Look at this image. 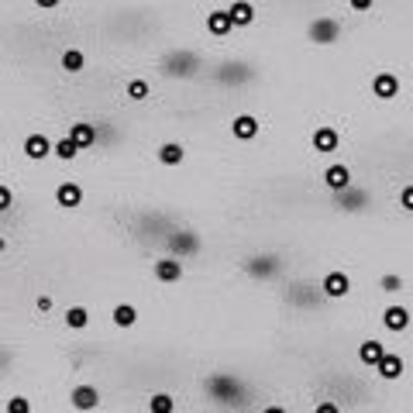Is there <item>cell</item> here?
Instances as JSON below:
<instances>
[{"label":"cell","mask_w":413,"mask_h":413,"mask_svg":"<svg viewBox=\"0 0 413 413\" xmlns=\"http://www.w3.org/2000/svg\"><path fill=\"white\" fill-rule=\"evenodd\" d=\"M203 389H207V396H210L214 403H220V407H241V403H245V386L228 372H214L203 382Z\"/></svg>","instance_id":"1"},{"label":"cell","mask_w":413,"mask_h":413,"mask_svg":"<svg viewBox=\"0 0 413 413\" xmlns=\"http://www.w3.org/2000/svg\"><path fill=\"white\" fill-rule=\"evenodd\" d=\"M69 407L79 413H90L100 407V389L97 386H90V382H79V386H73L69 389Z\"/></svg>","instance_id":"2"},{"label":"cell","mask_w":413,"mask_h":413,"mask_svg":"<svg viewBox=\"0 0 413 413\" xmlns=\"http://www.w3.org/2000/svg\"><path fill=\"white\" fill-rule=\"evenodd\" d=\"M310 41H317V45H335L337 39H341V21L337 18H317L310 21Z\"/></svg>","instance_id":"3"},{"label":"cell","mask_w":413,"mask_h":413,"mask_svg":"<svg viewBox=\"0 0 413 413\" xmlns=\"http://www.w3.org/2000/svg\"><path fill=\"white\" fill-rule=\"evenodd\" d=\"M324 186H327L331 193H348V190H352V169H348L345 162H331V165L324 169Z\"/></svg>","instance_id":"4"},{"label":"cell","mask_w":413,"mask_h":413,"mask_svg":"<svg viewBox=\"0 0 413 413\" xmlns=\"http://www.w3.org/2000/svg\"><path fill=\"white\" fill-rule=\"evenodd\" d=\"M320 290H324V296H327V300H345V296L352 293V279H348V272L335 269V272L324 275Z\"/></svg>","instance_id":"5"},{"label":"cell","mask_w":413,"mask_h":413,"mask_svg":"<svg viewBox=\"0 0 413 413\" xmlns=\"http://www.w3.org/2000/svg\"><path fill=\"white\" fill-rule=\"evenodd\" d=\"M152 272H155V279L162 282V286H173V282L183 279V258H176V255L158 258L155 265H152Z\"/></svg>","instance_id":"6"},{"label":"cell","mask_w":413,"mask_h":413,"mask_svg":"<svg viewBox=\"0 0 413 413\" xmlns=\"http://www.w3.org/2000/svg\"><path fill=\"white\" fill-rule=\"evenodd\" d=\"M410 310L403 307V303H389L386 310H382V327L386 331H393V335H403L407 327H410Z\"/></svg>","instance_id":"7"},{"label":"cell","mask_w":413,"mask_h":413,"mask_svg":"<svg viewBox=\"0 0 413 413\" xmlns=\"http://www.w3.org/2000/svg\"><path fill=\"white\" fill-rule=\"evenodd\" d=\"M372 97L396 100V97H399V76H396V73H389V69L375 73V76H372Z\"/></svg>","instance_id":"8"},{"label":"cell","mask_w":413,"mask_h":413,"mask_svg":"<svg viewBox=\"0 0 413 413\" xmlns=\"http://www.w3.org/2000/svg\"><path fill=\"white\" fill-rule=\"evenodd\" d=\"M79 203H83V186L79 183H59L56 186V207H62V210H76Z\"/></svg>","instance_id":"9"},{"label":"cell","mask_w":413,"mask_h":413,"mask_svg":"<svg viewBox=\"0 0 413 413\" xmlns=\"http://www.w3.org/2000/svg\"><path fill=\"white\" fill-rule=\"evenodd\" d=\"M258 131H262V124H258L255 114H238V118L231 121V135H235L238 141H255Z\"/></svg>","instance_id":"10"},{"label":"cell","mask_w":413,"mask_h":413,"mask_svg":"<svg viewBox=\"0 0 413 413\" xmlns=\"http://www.w3.org/2000/svg\"><path fill=\"white\" fill-rule=\"evenodd\" d=\"M52 145H56L52 138H45V135H28L21 148H24V155L31 158V162H41V158L52 155Z\"/></svg>","instance_id":"11"},{"label":"cell","mask_w":413,"mask_h":413,"mask_svg":"<svg viewBox=\"0 0 413 413\" xmlns=\"http://www.w3.org/2000/svg\"><path fill=\"white\" fill-rule=\"evenodd\" d=\"M386 352H389V348H386L382 341L369 337V341H362V345H358V362H362V365H369V369H375V365L386 358Z\"/></svg>","instance_id":"12"},{"label":"cell","mask_w":413,"mask_h":413,"mask_svg":"<svg viewBox=\"0 0 413 413\" xmlns=\"http://www.w3.org/2000/svg\"><path fill=\"white\" fill-rule=\"evenodd\" d=\"M403 369H407V365H403V355H396V352H386V358L375 365V372H379L382 382H396V379L403 375Z\"/></svg>","instance_id":"13"},{"label":"cell","mask_w":413,"mask_h":413,"mask_svg":"<svg viewBox=\"0 0 413 413\" xmlns=\"http://www.w3.org/2000/svg\"><path fill=\"white\" fill-rule=\"evenodd\" d=\"M207 31H210L214 39H228V35L235 31V24L228 18V7H217V11L207 14Z\"/></svg>","instance_id":"14"},{"label":"cell","mask_w":413,"mask_h":413,"mask_svg":"<svg viewBox=\"0 0 413 413\" xmlns=\"http://www.w3.org/2000/svg\"><path fill=\"white\" fill-rule=\"evenodd\" d=\"M69 141L76 145L79 152H83V148H93V145H97V128H93V124H86V121L69 124Z\"/></svg>","instance_id":"15"},{"label":"cell","mask_w":413,"mask_h":413,"mask_svg":"<svg viewBox=\"0 0 413 413\" xmlns=\"http://www.w3.org/2000/svg\"><path fill=\"white\" fill-rule=\"evenodd\" d=\"M337 145H341L337 128H331V124H320V128L314 131V148H317V152H337Z\"/></svg>","instance_id":"16"},{"label":"cell","mask_w":413,"mask_h":413,"mask_svg":"<svg viewBox=\"0 0 413 413\" xmlns=\"http://www.w3.org/2000/svg\"><path fill=\"white\" fill-rule=\"evenodd\" d=\"M228 18L235 28H248L252 21H255V4H248V0H235L231 7H228Z\"/></svg>","instance_id":"17"},{"label":"cell","mask_w":413,"mask_h":413,"mask_svg":"<svg viewBox=\"0 0 413 413\" xmlns=\"http://www.w3.org/2000/svg\"><path fill=\"white\" fill-rule=\"evenodd\" d=\"M155 158L162 162V165H179V162L186 158V148H183L179 141H162V145H158V152H155Z\"/></svg>","instance_id":"18"},{"label":"cell","mask_w":413,"mask_h":413,"mask_svg":"<svg viewBox=\"0 0 413 413\" xmlns=\"http://www.w3.org/2000/svg\"><path fill=\"white\" fill-rule=\"evenodd\" d=\"M111 320L118 324V327H135L138 324V310L131 303H118L114 310H111Z\"/></svg>","instance_id":"19"},{"label":"cell","mask_w":413,"mask_h":413,"mask_svg":"<svg viewBox=\"0 0 413 413\" xmlns=\"http://www.w3.org/2000/svg\"><path fill=\"white\" fill-rule=\"evenodd\" d=\"M245 269H248L252 275H272L275 269H279V262H275L272 255H262V258H248Z\"/></svg>","instance_id":"20"},{"label":"cell","mask_w":413,"mask_h":413,"mask_svg":"<svg viewBox=\"0 0 413 413\" xmlns=\"http://www.w3.org/2000/svg\"><path fill=\"white\" fill-rule=\"evenodd\" d=\"M62 320H66V327H69V331H83V327L90 324V310H86V307H69Z\"/></svg>","instance_id":"21"},{"label":"cell","mask_w":413,"mask_h":413,"mask_svg":"<svg viewBox=\"0 0 413 413\" xmlns=\"http://www.w3.org/2000/svg\"><path fill=\"white\" fill-rule=\"evenodd\" d=\"M148 413H176V399H173V393H152V399H148Z\"/></svg>","instance_id":"22"},{"label":"cell","mask_w":413,"mask_h":413,"mask_svg":"<svg viewBox=\"0 0 413 413\" xmlns=\"http://www.w3.org/2000/svg\"><path fill=\"white\" fill-rule=\"evenodd\" d=\"M66 73H83V66H86V56L79 52V49H66L62 52V62H59Z\"/></svg>","instance_id":"23"},{"label":"cell","mask_w":413,"mask_h":413,"mask_svg":"<svg viewBox=\"0 0 413 413\" xmlns=\"http://www.w3.org/2000/svg\"><path fill=\"white\" fill-rule=\"evenodd\" d=\"M124 93H128V100H135V103H141V100L152 97V86H148V79H131L128 86H124Z\"/></svg>","instance_id":"24"},{"label":"cell","mask_w":413,"mask_h":413,"mask_svg":"<svg viewBox=\"0 0 413 413\" xmlns=\"http://www.w3.org/2000/svg\"><path fill=\"white\" fill-rule=\"evenodd\" d=\"M52 155L62 158V162H73V158L79 155V148L73 145V141H69V135H66V138H59V141L52 145Z\"/></svg>","instance_id":"25"},{"label":"cell","mask_w":413,"mask_h":413,"mask_svg":"<svg viewBox=\"0 0 413 413\" xmlns=\"http://www.w3.org/2000/svg\"><path fill=\"white\" fill-rule=\"evenodd\" d=\"M197 248H200V241L190 235V231H186V235H176V238H173V252H179V255H183V252H197Z\"/></svg>","instance_id":"26"},{"label":"cell","mask_w":413,"mask_h":413,"mask_svg":"<svg viewBox=\"0 0 413 413\" xmlns=\"http://www.w3.org/2000/svg\"><path fill=\"white\" fill-rule=\"evenodd\" d=\"M4 413H31V399L28 396H11L4 403Z\"/></svg>","instance_id":"27"},{"label":"cell","mask_w":413,"mask_h":413,"mask_svg":"<svg viewBox=\"0 0 413 413\" xmlns=\"http://www.w3.org/2000/svg\"><path fill=\"white\" fill-rule=\"evenodd\" d=\"M379 290H382V293H399V290H403V275L386 272L382 279H379Z\"/></svg>","instance_id":"28"},{"label":"cell","mask_w":413,"mask_h":413,"mask_svg":"<svg viewBox=\"0 0 413 413\" xmlns=\"http://www.w3.org/2000/svg\"><path fill=\"white\" fill-rule=\"evenodd\" d=\"M399 207H403L407 214H413V183H407V186L399 190Z\"/></svg>","instance_id":"29"},{"label":"cell","mask_w":413,"mask_h":413,"mask_svg":"<svg viewBox=\"0 0 413 413\" xmlns=\"http://www.w3.org/2000/svg\"><path fill=\"white\" fill-rule=\"evenodd\" d=\"M11 207H14V193H11V186H4V183H0V214H4V210H11Z\"/></svg>","instance_id":"30"},{"label":"cell","mask_w":413,"mask_h":413,"mask_svg":"<svg viewBox=\"0 0 413 413\" xmlns=\"http://www.w3.org/2000/svg\"><path fill=\"white\" fill-rule=\"evenodd\" d=\"M314 413H341V407H337L335 399H320L314 407Z\"/></svg>","instance_id":"31"},{"label":"cell","mask_w":413,"mask_h":413,"mask_svg":"<svg viewBox=\"0 0 413 413\" xmlns=\"http://www.w3.org/2000/svg\"><path fill=\"white\" fill-rule=\"evenodd\" d=\"M35 307H39V314H49V310H52V296L41 293L39 300H35Z\"/></svg>","instance_id":"32"},{"label":"cell","mask_w":413,"mask_h":413,"mask_svg":"<svg viewBox=\"0 0 413 413\" xmlns=\"http://www.w3.org/2000/svg\"><path fill=\"white\" fill-rule=\"evenodd\" d=\"M348 7H352V11H369V7H372V0H352Z\"/></svg>","instance_id":"33"},{"label":"cell","mask_w":413,"mask_h":413,"mask_svg":"<svg viewBox=\"0 0 413 413\" xmlns=\"http://www.w3.org/2000/svg\"><path fill=\"white\" fill-rule=\"evenodd\" d=\"M262 413H286V407H279V403H269V407H265Z\"/></svg>","instance_id":"34"}]
</instances>
